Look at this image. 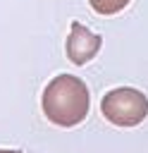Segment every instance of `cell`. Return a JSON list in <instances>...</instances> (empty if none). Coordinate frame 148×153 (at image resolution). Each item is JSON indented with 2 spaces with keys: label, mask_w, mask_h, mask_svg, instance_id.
Listing matches in <instances>:
<instances>
[{
  "label": "cell",
  "mask_w": 148,
  "mask_h": 153,
  "mask_svg": "<svg viewBox=\"0 0 148 153\" xmlns=\"http://www.w3.org/2000/svg\"><path fill=\"white\" fill-rule=\"evenodd\" d=\"M103 45V38L98 33H93L88 26L79 24V22H72L69 26V36H67V43H64V53L69 57L72 65H86L91 62L98 50Z\"/></svg>",
  "instance_id": "obj_3"
},
{
  "label": "cell",
  "mask_w": 148,
  "mask_h": 153,
  "mask_svg": "<svg viewBox=\"0 0 148 153\" xmlns=\"http://www.w3.org/2000/svg\"><path fill=\"white\" fill-rule=\"evenodd\" d=\"M129 2H131V0H88V5H91L98 14H105V17L122 12Z\"/></svg>",
  "instance_id": "obj_4"
},
{
  "label": "cell",
  "mask_w": 148,
  "mask_h": 153,
  "mask_svg": "<svg viewBox=\"0 0 148 153\" xmlns=\"http://www.w3.org/2000/svg\"><path fill=\"white\" fill-rule=\"evenodd\" d=\"M43 115L57 127H76L86 120L91 108L88 86L74 74H57L48 81L41 96Z\"/></svg>",
  "instance_id": "obj_1"
},
{
  "label": "cell",
  "mask_w": 148,
  "mask_h": 153,
  "mask_svg": "<svg viewBox=\"0 0 148 153\" xmlns=\"http://www.w3.org/2000/svg\"><path fill=\"white\" fill-rule=\"evenodd\" d=\"M0 153H21V151H17V148H0Z\"/></svg>",
  "instance_id": "obj_5"
},
{
  "label": "cell",
  "mask_w": 148,
  "mask_h": 153,
  "mask_svg": "<svg viewBox=\"0 0 148 153\" xmlns=\"http://www.w3.org/2000/svg\"><path fill=\"white\" fill-rule=\"evenodd\" d=\"M100 112L107 122L117 127H136L148 117V98L138 88L119 86L103 96Z\"/></svg>",
  "instance_id": "obj_2"
}]
</instances>
